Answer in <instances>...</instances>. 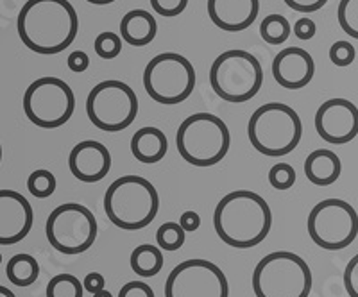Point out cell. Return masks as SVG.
Masks as SVG:
<instances>
[{"mask_svg": "<svg viewBox=\"0 0 358 297\" xmlns=\"http://www.w3.org/2000/svg\"><path fill=\"white\" fill-rule=\"evenodd\" d=\"M17 29L29 50L52 56L76 41L79 18L69 0H27L18 13Z\"/></svg>", "mask_w": 358, "mask_h": 297, "instance_id": "obj_1", "label": "cell"}, {"mask_svg": "<svg viewBox=\"0 0 358 297\" xmlns=\"http://www.w3.org/2000/svg\"><path fill=\"white\" fill-rule=\"evenodd\" d=\"M213 228L229 247H257L273 228V212L267 201L255 191H229L213 212Z\"/></svg>", "mask_w": 358, "mask_h": 297, "instance_id": "obj_2", "label": "cell"}, {"mask_svg": "<svg viewBox=\"0 0 358 297\" xmlns=\"http://www.w3.org/2000/svg\"><path fill=\"white\" fill-rule=\"evenodd\" d=\"M159 196L155 184L140 175H122L104 194V212L111 224L124 231H138L156 219Z\"/></svg>", "mask_w": 358, "mask_h": 297, "instance_id": "obj_3", "label": "cell"}, {"mask_svg": "<svg viewBox=\"0 0 358 297\" xmlns=\"http://www.w3.org/2000/svg\"><path fill=\"white\" fill-rule=\"evenodd\" d=\"M248 136L260 154L268 158L287 156L301 142V118L287 104L268 102L251 115Z\"/></svg>", "mask_w": 358, "mask_h": 297, "instance_id": "obj_4", "label": "cell"}, {"mask_svg": "<svg viewBox=\"0 0 358 297\" xmlns=\"http://www.w3.org/2000/svg\"><path fill=\"white\" fill-rule=\"evenodd\" d=\"M176 145L179 156L194 167H212L228 154L231 135L217 115L194 113L179 126Z\"/></svg>", "mask_w": 358, "mask_h": 297, "instance_id": "obj_5", "label": "cell"}, {"mask_svg": "<svg viewBox=\"0 0 358 297\" xmlns=\"http://www.w3.org/2000/svg\"><path fill=\"white\" fill-rule=\"evenodd\" d=\"M312 281V270L299 254L276 251L255 267L252 290L257 297H308Z\"/></svg>", "mask_w": 358, "mask_h": 297, "instance_id": "obj_6", "label": "cell"}, {"mask_svg": "<svg viewBox=\"0 0 358 297\" xmlns=\"http://www.w3.org/2000/svg\"><path fill=\"white\" fill-rule=\"evenodd\" d=\"M210 85L217 97L233 104L251 101L264 85V70L251 52L231 49L220 54L210 68Z\"/></svg>", "mask_w": 358, "mask_h": 297, "instance_id": "obj_7", "label": "cell"}, {"mask_svg": "<svg viewBox=\"0 0 358 297\" xmlns=\"http://www.w3.org/2000/svg\"><path fill=\"white\" fill-rule=\"evenodd\" d=\"M143 88L158 104L176 106L187 101L196 88V70L181 54H158L143 70Z\"/></svg>", "mask_w": 358, "mask_h": 297, "instance_id": "obj_8", "label": "cell"}, {"mask_svg": "<svg viewBox=\"0 0 358 297\" xmlns=\"http://www.w3.org/2000/svg\"><path fill=\"white\" fill-rule=\"evenodd\" d=\"M86 115L97 129L118 133L134 122L138 115V97L126 82L117 79L102 81L88 94Z\"/></svg>", "mask_w": 358, "mask_h": 297, "instance_id": "obj_9", "label": "cell"}, {"mask_svg": "<svg viewBox=\"0 0 358 297\" xmlns=\"http://www.w3.org/2000/svg\"><path fill=\"white\" fill-rule=\"evenodd\" d=\"M25 117L41 129H56L72 118L76 95L63 79L40 78L24 94Z\"/></svg>", "mask_w": 358, "mask_h": 297, "instance_id": "obj_10", "label": "cell"}, {"mask_svg": "<svg viewBox=\"0 0 358 297\" xmlns=\"http://www.w3.org/2000/svg\"><path fill=\"white\" fill-rule=\"evenodd\" d=\"M306 226L313 244L326 251H341L357 238L358 213L346 201L324 199L312 208Z\"/></svg>", "mask_w": 358, "mask_h": 297, "instance_id": "obj_11", "label": "cell"}, {"mask_svg": "<svg viewBox=\"0 0 358 297\" xmlns=\"http://www.w3.org/2000/svg\"><path fill=\"white\" fill-rule=\"evenodd\" d=\"M47 240L63 254H81L97 238V220L88 208L78 203L57 206L45 224Z\"/></svg>", "mask_w": 358, "mask_h": 297, "instance_id": "obj_12", "label": "cell"}, {"mask_svg": "<svg viewBox=\"0 0 358 297\" xmlns=\"http://www.w3.org/2000/svg\"><path fill=\"white\" fill-rule=\"evenodd\" d=\"M165 297H229L228 277L212 261H181L169 274Z\"/></svg>", "mask_w": 358, "mask_h": 297, "instance_id": "obj_13", "label": "cell"}, {"mask_svg": "<svg viewBox=\"0 0 358 297\" xmlns=\"http://www.w3.org/2000/svg\"><path fill=\"white\" fill-rule=\"evenodd\" d=\"M313 124L324 142L344 145L358 135V108L348 99H330L317 108Z\"/></svg>", "mask_w": 358, "mask_h": 297, "instance_id": "obj_14", "label": "cell"}, {"mask_svg": "<svg viewBox=\"0 0 358 297\" xmlns=\"http://www.w3.org/2000/svg\"><path fill=\"white\" fill-rule=\"evenodd\" d=\"M33 206L15 190H0V245H15L33 229Z\"/></svg>", "mask_w": 358, "mask_h": 297, "instance_id": "obj_15", "label": "cell"}, {"mask_svg": "<svg viewBox=\"0 0 358 297\" xmlns=\"http://www.w3.org/2000/svg\"><path fill=\"white\" fill-rule=\"evenodd\" d=\"M69 168L73 178H78L83 183H97L110 172L111 154L104 143L97 140H85L70 151Z\"/></svg>", "mask_w": 358, "mask_h": 297, "instance_id": "obj_16", "label": "cell"}, {"mask_svg": "<svg viewBox=\"0 0 358 297\" xmlns=\"http://www.w3.org/2000/svg\"><path fill=\"white\" fill-rule=\"evenodd\" d=\"M315 63L301 47H289L276 54L273 61V78L285 90H301L313 79Z\"/></svg>", "mask_w": 358, "mask_h": 297, "instance_id": "obj_17", "label": "cell"}, {"mask_svg": "<svg viewBox=\"0 0 358 297\" xmlns=\"http://www.w3.org/2000/svg\"><path fill=\"white\" fill-rule=\"evenodd\" d=\"M260 13V0H208V17L226 33L251 27Z\"/></svg>", "mask_w": 358, "mask_h": 297, "instance_id": "obj_18", "label": "cell"}, {"mask_svg": "<svg viewBox=\"0 0 358 297\" xmlns=\"http://www.w3.org/2000/svg\"><path fill=\"white\" fill-rule=\"evenodd\" d=\"M158 24L145 9H133L126 13L120 22V38L131 47H145L156 38Z\"/></svg>", "mask_w": 358, "mask_h": 297, "instance_id": "obj_19", "label": "cell"}, {"mask_svg": "<svg viewBox=\"0 0 358 297\" xmlns=\"http://www.w3.org/2000/svg\"><path fill=\"white\" fill-rule=\"evenodd\" d=\"M167 151L169 140L158 127H142L131 138V154L145 165L162 161Z\"/></svg>", "mask_w": 358, "mask_h": 297, "instance_id": "obj_20", "label": "cell"}, {"mask_svg": "<svg viewBox=\"0 0 358 297\" xmlns=\"http://www.w3.org/2000/svg\"><path fill=\"white\" fill-rule=\"evenodd\" d=\"M341 158L328 149H315L305 159V175L315 187H330L341 178Z\"/></svg>", "mask_w": 358, "mask_h": 297, "instance_id": "obj_21", "label": "cell"}, {"mask_svg": "<svg viewBox=\"0 0 358 297\" xmlns=\"http://www.w3.org/2000/svg\"><path fill=\"white\" fill-rule=\"evenodd\" d=\"M6 276L15 287H20V289L31 287L40 276V265H38L34 256L20 252V254H15L13 258H9L8 267H6Z\"/></svg>", "mask_w": 358, "mask_h": 297, "instance_id": "obj_22", "label": "cell"}, {"mask_svg": "<svg viewBox=\"0 0 358 297\" xmlns=\"http://www.w3.org/2000/svg\"><path fill=\"white\" fill-rule=\"evenodd\" d=\"M131 269L140 277H152L163 269L162 249L151 244H142L131 252Z\"/></svg>", "mask_w": 358, "mask_h": 297, "instance_id": "obj_23", "label": "cell"}, {"mask_svg": "<svg viewBox=\"0 0 358 297\" xmlns=\"http://www.w3.org/2000/svg\"><path fill=\"white\" fill-rule=\"evenodd\" d=\"M290 33H292V25L281 15H268L260 24V36L264 38V41L268 43V45L285 43L289 40Z\"/></svg>", "mask_w": 358, "mask_h": 297, "instance_id": "obj_24", "label": "cell"}, {"mask_svg": "<svg viewBox=\"0 0 358 297\" xmlns=\"http://www.w3.org/2000/svg\"><path fill=\"white\" fill-rule=\"evenodd\" d=\"M85 287L72 274H57L47 285V297H83Z\"/></svg>", "mask_w": 358, "mask_h": 297, "instance_id": "obj_25", "label": "cell"}, {"mask_svg": "<svg viewBox=\"0 0 358 297\" xmlns=\"http://www.w3.org/2000/svg\"><path fill=\"white\" fill-rule=\"evenodd\" d=\"M187 233L179 226V222H165L156 231V242H158L159 249L165 251H178L183 247Z\"/></svg>", "mask_w": 358, "mask_h": 297, "instance_id": "obj_26", "label": "cell"}, {"mask_svg": "<svg viewBox=\"0 0 358 297\" xmlns=\"http://www.w3.org/2000/svg\"><path fill=\"white\" fill-rule=\"evenodd\" d=\"M56 178H54L52 172L38 168V171L29 175L27 190L38 199H45V197H50L56 191Z\"/></svg>", "mask_w": 358, "mask_h": 297, "instance_id": "obj_27", "label": "cell"}, {"mask_svg": "<svg viewBox=\"0 0 358 297\" xmlns=\"http://www.w3.org/2000/svg\"><path fill=\"white\" fill-rule=\"evenodd\" d=\"M337 20L344 33L358 40V0H341Z\"/></svg>", "mask_w": 358, "mask_h": 297, "instance_id": "obj_28", "label": "cell"}, {"mask_svg": "<svg viewBox=\"0 0 358 297\" xmlns=\"http://www.w3.org/2000/svg\"><path fill=\"white\" fill-rule=\"evenodd\" d=\"M95 54L102 59H115L118 54L122 52V38L120 34L115 33H101L97 38H95L94 43Z\"/></svg>", "mask_w": 358, "mask_h": 297, "instance_id": "obj_29", "label": "cell"}, {"mask_svg": "<svg viewBox=\"0 0 358 297\" xmlns=\"http://www.w3.org/2000/svg\"><path fill=\"white\" fill-rule=\"evenodd\" d=\"M268 183L271 187L280 191L290 190L296 183V171L289 163H276L271 171H268Z\"/></svg>", "mask_w": 358, "mask_h": 297, "instance_id": "obj_30", "label": "cell"}, {"mask_svg": "<svg viewBox=\"0 0 358 297\" xmlns=\"http://www.w3.org/2000/svg\"><path fill=\"white\" fill-rule=\"evenodd\" d=\"M355 57H357V50H355L350 41H335L334 45L330 47V59L334 65L348 66L355 61Z\"/></svg>", "mask_w": 358, "mask_h": 297, "instance_id": "obj_31", "label": "cell"}, {"mask_svg": "<svg viewBox=\"0 0 358 297\" xmlns=\"http://www.w3.org/2000/svg\"><path fill=\"white\" fill-rule=\"evenodd\" d=\"M151 6L159 17L174 18L187 9L188 0H151Z\"/></svg>", "mask_w": 358, "mask_h": 297, "instance_id": "obj_32", "label": "cell"}, {"mask_svg": "<svg viewBox=\"0 0 358 297\" xmlns=\"http://www.w3.org/2000/svg\"><path fill=\"white\" fill-rule=\"evenodd\" d=\"M344 289L348 296L358 297V254H355L344 270Z\"/></svg>", "mask_w": 358, "mask_h": 297, "instance_id": "obj_33", "label": "cell"}, {"mask_svg": "<svg viewBox=\"0 0 358 297\" xmlns=\"http://www.w3.org/2000/svg\"><path fill=\"white\" fill-rule=\"evenodd\" d=\"M118 297H155V292L143 281H129L120 289Z\"/></svg>", "mask_w": 358, "mask_h": 297, "instance_id": "obj_34", "label": "cell"}, {"mask_svg": "<svg viewBox=\"0 0 358 297\" xmlns=\"http://www.w3.org/2000/svg\"><path fill=\"white\" fill-rule=\"evenodd\" d=\"M290 9L299 13H313L319 11L322 6H326L328 0H283Z\"/></svg>", "mask_w": 358, "mask_h": 297, "instance_id": "obj_35", "label": "cell"}, {"mask_svg": "<svg viewBox=\"0 0 358 297\" xmlns=\"http://www.w3.org/2000/svg\"><path fill=\"white\" fill-rule=\"evenodd\" d=\"M315 33H317V27L310 18H299L294 24V36L299 38V40H312Z\"/></svg>", "mask_w": 358, "mask_h": 297, "instance_id": "obj_36", "label": "cell"}, {"mask_svg": "<svg viewBox=\"0 0 358 297\" xmlns=\"http://www.w3.org/2000/svg\"><path fill=\"white\" fill-rule=\"evenodd\" d=\"M66 65H69V68L72 70L73 73L85 72L90 66L88 54H86L85 50H73V52H70L69 59H66Z\"/></svg>", "mask_w": 358, "mask_h": 297, "instance_id": "obj_37", "label": "cell"}, {"mask_svg": "<svg viewBox=\"0 0 358 297\" xmlns=\"http://www.w3.org/2000/svg\"><path fill=\"white\" fill-rule=\"evenodd\" d=\"M83 287H85L86 292H90L92 296L97 292H101L104 287H106V280H104V276L99 273H90L86 274L85 281H83Z\"/></svg>", "mask_w": 358, "mask_h": 297, "instance_id": "obj_38", "label": "cell"}, {"mask_svg": "<svg viewBox=\"0 0 358 297\" xmlns=\"http://www.w3.org/2000/svg\"><path fill=\"white\" fill-rule=\"evenodd\" d=\"M179 226L185 229V233H194L199 229L201 226V217L194 210H188L183 215L179 217Z\"/></svg>", "mask_w": 358, "mask_h": 297, "instance_id": "obj_39", "label": "cell"}, {"mask_svg": "<svg viewBox=\"0 0 358 297\" xmlns=\"http://www.w3.org/2000/svg\"><path fill=\"white\" fill-rule=\"evenodd\" d=\"M86 2H90V4H94V6H108V4H113L115 0H86Z\"/></svg>", "mask_w": 358, "mask_h": 297, "instance_id": "obj_40", "label": "cell"}, {"mask_svg": "<svg viewBox=\"0 0 358 297\" xmlns=\"http://www.w3.org/2000/svg\"><path fill=\"white\" fill-rule=\"evenodd\" d=\"M0 297H17V296H15V294H13L8 287L0 285Z\"/></svg>", "mask_w": 358, "mask_h": 297, "instance_id": "obj_41", "label": "cell"}, {"mask_svg": "<svg viewBox=\"0 0 358 297\" xmlns=\"http://www.w3.org/2000/svg\"><path fill=\"white\" fill-rule=\"evenodd\" d=\"M94 297H113L111 296V292H108L106 289H102L101 292H97V294H94Z\"/></svg>", "mask_w": 358, "mask_h": 297, "instance_id": "obj_42", "label": "cell"}, {"mask_svg": "<svg viewBox=\"0 0 358 297\" xmlns=\"http://www.w3.org/2000/svg\"><path fill=\"white\" fill-rule=\"evenodd\" d=\"M0 161H2V145H0Z\"/></svg>", "mask_w": 358, "mask_h": 297, "instance_id": "obj_43", "label": "cell"}, {"mask_svg": "<svg viewBox=\"0 0 358 297\" xmlns=\"http://www.w3.org/2000/svg\"><path fill=\"white\" fill-rule=\"evenodd\" d=\"M0 263H2V254H0Z\"/></svg>", "mask_w": 358, "mask_h": 297, "instance_id": "obj_44", "label": "cell"}]
</instances>
